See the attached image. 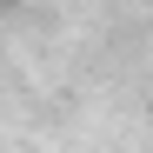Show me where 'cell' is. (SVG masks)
Wrapping results in <instances>:
<instances>
[]
</instances>
